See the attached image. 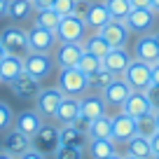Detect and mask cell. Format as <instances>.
Wrapping results in <instances>:
<instances>
[{
	"mask_svg": "<svg viewBox=\"0 0 159 159\" xmlns=\"http://www.w3.org/2000/svg\"><path fill=\"white\" fill-rule=\"evenodd\" d=\"M56 87L63 91V96H84L89 91L87 84V75L80 68H59V77H56Z\"/></svg>",
	"mask_w": 159,
	"mask_h": 159,
	"instance_id": "1",
	"label": "cell"
},
{
	"mask_svg": "<svg viewBox=\"0 0 159 159\" xmlns=\"http://www.w3.org/2000/svg\"><path fill=\"white\" fill-rule=\"evenodd\" d=\"M87 136H89V140H94V138H112V117H110V115H103V117L94 119L89 124Z\"/></svg>",
	"mask_w": 159,
	"mask_h": 159,
	"instance_id": "28",
	"label": "cell"
},
{
	"mask_svg": "<svg viewBox=\"0 0 159 159\" xmlns=\"http://www.w3.org/2000/svg\"><path fill=\"white\" fill-rule=\"evenodd\" d=\"M115 77H117V75H112L110 70L101 68V70H96V73H91L89 77H87V84H89V89H91V91H98V94H101V91H103Z\"/></svg>",
	"mask_w": 159,
	"mask_h": 159,
	"instance_id": "31",
	"label": "cell"
},
{
	"mask_svg": "<svg viewBox=\"0 0 159 159\" xmlns=\"http://www.w3.org/2000/svg\"><path fill=\"white\" fill-rule=\"evenodd\" d=\"M154 40H157V45H159V33H154Z\"/></svg>",
	"mask_w": 159,
	"mask_h": 159,
	"instance_id": "53",
	"label": "cell"
},
{
	"mask_svg": "<svg viewBox=\"0 0 159 159\" xmlns=\"http://www.w3.org/2000/svg\"><path fill=\"white\" fill-rule=\"evenodd\" d=\"M42 124H45V119H42V115H40L35 108L33 110H21V112L14 115V129H19L21 134L30 136V138L40 131Z\"/></svg>",
	"mask_w": 159,
	"mask_h": 159,
	"instance_id": "15",
	"label": "cell"
},
{
	"mask_svg": "<svg viewBox=\"0 0 159 159\" xmlns=\"http://www.w3.org/2000/svg\"><path fill=\"white\" fill-rule=\"evenodd\" d=\"M136 129H138L140 136L150 138V136L157 131V117H154V112H148V115H143V117L136 119Z\"/></svg>",
	"mask_w": 159,
	"mask_h": 159,
	"instance_id": "34",
	"label": "cell"
},
{
	"mask_svg": "<svg viewBox=\"0 0 159 159\" xmlns=\"http://www.w3.org/2000/svg\"><path fill=\"white\" fill-rule=\"evenodd\" d=\"M59 21H61V16L56 14L52 7H45V10H35V26H40V28L56 33V28H59Z\"/></svg>",
	"mask_w": 159,
	"mask_h": 159,
	"instance_id": "29",
	"label": "cell"
},
{
	"mask_svg": "<svg viewBox=\"0 0 159 159\" xmlns=\"http://www.w3.org/2000/svg\"><path fill=\"white\" fill-rule=\"evenodd\" d=\"M87 150H89V157L91 159H105L110 154H115V140L112 138H94L87 143Z\"/></svg>",
	"mask_w": 159,
	"mask_h": 159,
	"instance_id": "26",
	"label": "cell"
},
{
	"mask_svg": "<svg viewBox=\"0 0 159 159\" xmlns=\"http://www.w3.org/2000/svg\"><path fill=\"white\" fill-rule=\"evenodd\" d=\"M126 154L131 157H138V159H150L152 157V148H150V138L136 134L134 138L126 140Z\"/></svg>",
	"mask_w": 159,
	"mask_h": 159,
	"instance_id": "25",
	"label": "cell"
},
{
	"mask_svg": "<svg viewBox=\"0 0 159 159\" xmlns=\"http://www.w3.org/2000/svg\"><path fill=\"white\" fill-rule=\"evenodd\" d=\"M152 12H157V14H159V0H152Z\"/></svg>",
	"mask_w": 159,
	"mask_h": 159,
	"instance_id": "48",
	"label": "cell"
},
{
	"mask_svg": "<svg viewBox=\"0 0 159 159\" xmlns=\"http://www.w3.org/2000/svg\"><path fill=\"white\" fill-rule=\"evenodd\" d=\"M129 63H131V54L126 52V47H112L103 56V68L110 70L112 75H122Z\"/></svg>",
	"mask_w": 159,
	"mask_h": 159,
	"instance_id": "19",
	"label": "cell"
},
{
	"mask_svg": "<svg viewBox=\"0 0 159 159\" xmlns=\"http://www.w3.org/2000/svg\"><path fill=\"white\" fill-rule=\"evenodd\" d=\"M10 89H12V94L16 96V98H21V101H35V96L40 94V82L33 77V75H28L24 70V73L19 75V77H14L10 82Z\"/></svg>",
	"mask_w": 159,
	"mask_h": 159,
	"instance_id": "11",
	"label": "cell"
},
{
	"mask_svg": "<svg viewBox=\"0 0 159 159\" xmlns=\"http://www.w3.org/2000/svg\"><path fill=\"white\" fill-rule=\"evenodd\" d=\"M80 115V98L77 96H63V101L59 103L56 108V115H54V122L59 126H66V124H73V119Z\"/></svg>",
	"mask_w": 159,
	"mask_h": 159,
	"instance_id": "20",
	"label": "cell"
},
{
	"mask_svg": "<svg viewBox=\"0 0 159 159\" xmlns=\"http://www.w3.org/2000/svg\"><path fill=\"white\" fill-rule=\"evenodd\" d=\"M33 148V138L26 134H21L19 129H14L12 126L10 131H5L2 134V150H5L7 154H12V157H21V154L26 152V150Z\"/></svg>",
	"mask_w": 159,
	"mask_h": 159,
	"instance_id": "10",
	"label": "cell"
},
{
	"mask_svg": "<svg viewBox=\"0 0 159 159\" xmlns=\"http://www.w3.org/2000/svg\"><path fill=\"white\" fill-rule=\"evenodd\" d=\"M59 143L61 145H73V148H87L89 136L84 131L75 129L73 124H66V126H59Z\"/></svg>",
	"mask_w": 159,
	"mask_h": 159,
	"instance_id": "24",
	"label": "cell"
},
{
	"mask_svg": "<svg viewBox=\"0 0 159 159\" xmlns=\"http://www.w3.org/2000/svg\"><path fill=\"white\" fill-rule=\"evenodd\" d=\"M24 70L28 75H33L38 82H42V80H47L56 70L54 56L47 54V52H28L24 56Z\"/></svg>",
	"mask_w": 159,
	"mask_h": 159,
	"instance_id": "3",
	"label": "cell"
},
{
	"mask_svg": "<svg viewBox=\"0 0 159 159\" xmlns=\"http://www.w3.org/2000/svg\"><path fill=\"white\" fill-rule=\"evenodd\" d=\"M59 126L54 124H42L40 126V131L33 136V148L40 150V152H45V154H54L56 148H59Z\"/></svg>",
	"mask_w": 159,
	"mask_h": 159,
	"instance_id": "12",
	"label": "cell"
},
{
	"mask_svg": "<svg viewBox=\"0 0 159 159\" xmlns=\"http://www.w3.org/2000/svg\"><path fill=\"white\" fill-rule=\"evenodd\" d=\"M63 101V91L59 89V87H45V89H40V94L35 96V110H38L40 115H42V119H54L56 115V108H59V103Z\"/></svg>",
	"mask_w": 159,
	"mask_h": 159,
	"instance_id": "6",
	"label": "cell"
},
{
	"mask_svg": "<svg viewBox=\"0 0 159 159\" xmlns=\"http://www.w3.org/2000/svg\"><path fill=\"white\" fill-rule=\"evenodd\" d=\"M5 56H7V52H5V47H2V45H0V61H2V59H5Z\"/></svg>",
	"mask_w": 159,
	"mask_h": 159,
	"instance_id": "49",
	"label": "cell"
},
{
	"mask_svg": "<svg viewBox=\"0 0 159 159\" xmlns=\"http://www.w3.org/2000/svg\"><path fill=\"white\" fill-rule=\"evenodd\" d=\"M134 59L145 61V63H157L159 61V45L154 35H140L138 42H136V49H134Z\"/></svg>",
	"mask_w": 159,
	"mask_h": 159,
	"instance_id": "18",
	"label": "cell"
},
{
	"mask_svg": "<svg viewBox=\"0 0 159 159\" xmlns=\"http://www.w3.org/2000/svg\"><path fill=\"white\" fill-rule=\"evenodd\" d=\"M122 77L126 80V84L134 91H145L150 84H152V70H150V63L138 59H131V63L126 66V70L122 73Z\"/></svg>",
	"mask_w": 159,
	"mask_h": 159,
	"instance_id": "5",
	"label": "cell"
},
{
	"mask_svg": "<svg viewBox=\"0 0 159 159\" xmlns=\"http://www.w3.org/2000/svg\"><path fill=\"white\" fill-rule=\"evenodd\" d=\"M131 91H134V89L126 84V80L122 77V75H117V77H115L112 82L101 91V96H103L105 105H110V108H122V103L129 98Z\"/></svg>",
	"mask_w": 159,
	"mask_h": 159,
	"instance_id": "8",
	"label": "cell"
},
{
	"mask_svg": "<svg viewBox=\"0 0 159 159\" xmlns=\"http://www.w3.org/2000/svg\"><path fill=\"white\" fill-rule=\"evenodd\" d=\"M119 110H122L124 115H129V117L138 119V117H143V115L152 112V105H150L145 91H131L129 98L122 103V108H119Z\"/></svg>",
	"mask_w": 159,
	"mask_h": 159,
	"instance_id": "17",
	"label": "cell"
},
{
	"mask_svg": "<svg viewBox=\"0 0 159 159\" xmlns=\"http://www.w3.org/2000/svg\"><path fill=\"white\" fill-rule=\"evenodd\" d=\"M80 112L84 115L89 122H94V119L108 115V105H105L103 96L98 91H87L84 96H80Z\"/></svg>",
	"mask_w": 159,
	"mask_h": 159,
	"instance_id": "13",
	"label": "cell"
},
{
	"mask_svg": "<svg viewBox=\"0 0 159 159\" xmlns=\"http://www.w3.org/2000/svg\"><path fill=\"white\" fill-rule=\"evenodd\" d=\"M12 126H14V112L5 101H0V134L10 131Z\"/></svg>",
	"mask_w": 159,
	"mask_h": 159,
	"instance_id": "36",
	"label": "cell"
},
{
	"mask_svg": "<svg viewBox=\"0 0 159 159\" xmlns=\"http://www.w3.org/2000/svg\"><path fill=\"white\" fill-rule=\"evenodd\" d=\"M87 24L82 19H77V16H61L59 21V28H56V42H84V38L89 33H87Z\"/></svg>",
	"mask_w": 159,
	"mask_h": 159,
	"instance_id": "4",
	"label": "cell"
},
{
	"mask_svg": "<svg viewBox=\"0 0 159 159\" xmlns=\"http://www.w3.org/2000/svg\"><path fill=\"white\" fill-rule=\"evenodd\" d=\"M7 2H10V0H0V19L7 16Z\"/></svg>",
	"mask_w": 159,
	"mask_h": 159,
	"instance_id": "46",
	"label": "cell"
},
{
	"mask_svg": "<svg viewBox=\"0 0 159 159\" xmlns=\"http://www.w3.org/2000/svg\"><path fill=\"white\" fill-rule=\"evenodd\" d=\"M122 159H138V157H131V154H124Z\"/></svg>",
	"mask_w": 159,
	"mask_h": 159,
	"instance_id": "51",
	"label": "cell"
},
{
	"mask_svg": "<svg viewBox=\"0 0 159 159\" xmlns=\"http://www.w3.org/2000/svg\"><path fill=\"white\" fill-rule=\"evenodd\" d=\"M16 159H47V154L45 152H40V150H35V148H30V150H26L21 157H16Z\"/></svg>",
	"mask_w": 159,
	"mask_h": 159,
	"instance_id": "41",
	"label": "cell"
},
{
	"mask_svg": "<svg viewBox=\"0 0 159 159\" xmlns=\"http://www.w3.org/2000/svg\"><path fill=\"white\" fill-rule=\"evenodd\" d=\"M110 19H112V16H110V12H108V7H105V2H94V0H91L89 12H87V16H84L87 28L98 30L101 26H105Z\"/></svg>",
	"mask_w": 159,
	"mask_h": 159,
	"instance_id": "23",
	"label": "cell"
},
{
	"mask_svg": "<svg viewBox=\"0 0 159 159\" xmlns=\"http://www.w3.org/2000/svg\"><path fill=\"white\" fill-rule=\"evenodd\" d=\"M154 14L157 12L152 10H131V14L124 19V26L129 30H136V33H148L154 24Z\"/></svg>",
	"mask_w": 159,
	"mask_h": 159,
	"instance_id": "21",
	"label": "cell"
},
{
	"mask_svg": "<svg viewBox=\"0 0 159 159\" xmlns=\"http://www.w3.org/2000/svg\"><path fill=\"white\" fill-rule=\"evenodd\" d=\"M54 159H84V148H73V145H59L54 152Z\"/></svg>",
	"mask_w": 159,
	"mask_h": 159,
	"instance_id": "35",
	"label": "cell"
},
{
	"mask_svg": "<svg viewBox=\"0 0 159 159\" xmlns=\"http://www.w3.org/2000/svg\"><path fill=\"white\" fill-rule=\"evenodd\" d=\"M33 0H10L7 2V16H10L12 21H24L28 19L30 14H33Z\"/></svg>",
	"mask_w": 159,
	"mask_h": 159,
	"instance_id": "27",
	"label": "cell"
},
{
	"mask_svg": "<svg viewBox=\"0 0 159 159\" xmlns=\"http://www.w3.org/2000/svg\"><path fill=\"white\" fill-rule=\"evenodd\" d=\"M145 96H148L150 105H152V112H157L159 110V84H150L145 89Z\"/></svg>",
	"mask_w": 159,
	"mask_h": 159,
	"instance_id": "38",
	"label": "cell"
},
{
	"mask_svg": "<svg viewBox=\"0 0 159 159\" xmlns=\"http://www.w3.org/2000/svg\"><path fill=\"white\" fill-rule=\"evenodd\" d=\"M150 159H159V154H152V157H150Z\"/></svg>",
	"mask_w": 159,
	"mask_h": 159,
	"instance_id": "54",
	"label": "cell"
},
{
	"mask_svg": "<svg viewBox=\"0 0 159 159\" xmlns=\"http://www.w3.org/2000/svg\"><path fill=\"white\" fill-rule=\"evenodd\" d=\"M154 117H157V129H159V110L154 112Z\"/></svg>",
	"mask_w": 159,
	"mask_h": 159,
	"instance_id": "52",
	"label": "cell"
},
{
	"mask_svg": "<svg viewBox=\"0 0 159 159\" xmlns=\"http://www.w3.org/2000/svg\"><path fill=\"white\" fill-rule=\"evenodd\" d=\"M150 148H152V154H159V129L150 136Z\"/></svg>",
	"mask_w": 159,
	"mask_h": 159,
	"instance_id": "43",
	"label": "cell"
},
{
	"mask_svg": "<svg viewBox=\"0 0 159 159\" xmlns=\"http://www.w3.org/2000/svg\"><path fill=\"white\" fill-rule=\"evenodd\" d=\"M0 159H14V157H12V154H7L5 150H0Z\"/></svg>",
	"mask_w": 159,
	"mask_h": 159,
	"instance_id": "47",
	"label": "cell"
},
{
	"mask_svg": "<svg viewBox=\"0 0 159 159\" xmlns=\"http://www.w3.org/2000/svg\"><path fill=\"white\" fill-rule=\"evenodd\" d=\"M89 5H91V0H75L73 16H77V19H82V21H84L87 12H89Z\"/></svg>",
	"mask_w": 159,
	"mask_h": 159,
	"instance_id": "39",
	"label": "cell"
},
{
	"mask_svg": "<svg viewBox=\"0 0 159 159\" xmlns=\"http://www.w3.org/2000/svg\"><path fill=\"white\" fill-rule=\"evenodd\" d=\"M0 45L5 47L7 54H16V56H26L30 52L28 45V30H24L21 26L12 24L7 28L0 30Z\"/></svg>",
	"mask_w": 159,
	"mask_h": 159,
	"instance_id": "2",
	"label": "cell"
},
{
	"mask_svg": "<svg viewBox=\"0 0 159 159\" xmlns=\"http://www.w3.org/2000/svg\"><path fill=\"white\" fill-rule=\"evenodd\" d=\"M105 2V7H108V12H110V16L112 19H119V21H124L126 16L131 14V0H103Z\"/></svg>",
	"mask_w": 159,
	"mask_h": 159,
	"instance_id": "32",
	"label": "cell"
},
{
	"mask_svg": "<svg viewBox=\"0 0 159 159\" xmlns=\"http://www.w3.org/2000/svg\"><path fill=\"white\" fill-rule=\"evenodd\" d=\"M82 54H84L82 42H56L52 56H54L56 68H77Z\"/></svg>",
	"mask_w": 159,
	"mask_h": 159,
	"instance_id": "7",
	"label": "cell"
},
{
	"mask_svg": "<svg viewBox=\"0 0 159 159\" xmlns=\"http://www.w3.org/2000/svg\"><path fill=\"white\" fill-rule=\"evenodd\" d=\"M89 124H91V122H89V119H87V117H84L82 112H80L77 117L73 119V126H75V129H80V131H84V134L89 131Z\"/></svg>",
	"mask_w": 159,
	"mask_h": 159,
	"instance_id": "40",
	"label": "cell"
},
{
	"mask_svg": "<svg viewBox=\"0 0 159 159\" xmlns=\"http://www.w3.org/2000/svg\"><path fill=\"white\" fill-rule=\"evenodd\" d=\"M105 159H122V154H117V152H115V154H110V157H105Z\"/></svg>",
	"mask_w": 159,
	"mask_h": 159,
	"instance_id": "50",
	"label": "cell"
},
{
	"mask_svg": "<svg viewBox=\"0 0 159 159\" xmlns=\"http://www.w3.org/2000/svg\"><path fill=\"white\" fill-rule=\"evenodd\" d=\"M54 0H33V7L35 10H45V7H52Z\"/></svg>",
	"mask_w": 159,
	"mask_h": 159,
	"instance_id": "44",
	"label": "cell"
},
{
	"mask_svg": "<svg viewBox=\"0 0 159 159\" xmlns=\"http://www.w3.org/2000/svg\"><path fill=\"white\" fill-rule=\"evenodd\" d=\"M28 45H30V52H47V54H52L56 47V35L52 30H45L33 24V28L28 30Z\"/></svg>",
	"mask_w": 159,
	"mask_h": 159,
	"instance_id": "16",
	"label": "cell"
},
{
	"mask_svg": "<svg viewBox=\"0 0 159 159\" xmlns=\"http://www.w3.org/2000/svg\"><path fill=\"white\" fill-rule=\"evenodd\" d=\"M82 47H84V52H89V54H94V56H98V59H103L105 54H108L112 47L105 42L103 38H101L98 33H91V35H87L84 38V42H82Z\"/></svg>",
	"mask_w": 159,
	"mask_h": 159,
	"instance_id": "30",
	"label": "cell"
},
{
	"mask_svg": "<svg viewBox=\"0 0 159 159\" xmlns=\"http://www.w3.org/2000/svg\"><path fill=\"white\" fill-rule=\"evenodd\" d=\"M24 73V56H16V54H7L5 59L0 61V82L10 84L14 77Z\"/></svg>",
	"mask_w": 159,
	"mask_h": 159,
	"instance_id": "22",
	"label": "cell"
},
{
	"mask_svg": "<svg viewBox=\"0 0 159 159\" xmlns=\"http://www.w3.org/2000/svg\"><path fill=\"white\" fill-rule=\"evenodd\" d=\"M136 134H138V129H136V119L119 110V112L112 117V140H115V143H126V140L134 138Z\"/></svg>",
	"mask_w": 159,
	"mask_h": 159,
	"instance_id": "14",
	"label": "cell"
},
{
	"mask_svg": "<svg viewBox=\"0 0 159 159\" xmlns=\"http://www.w3.org/2000/svg\"><path fill=\"white\" fill-rule=\"evenodd\" d=\"M96 33H98L110 47H126V40H129V33H131V30L124 26V21H119V19H110L108 24L101 26Z\"/></svg>",
	"mask_w": 159,
	"mask_h": 159,
	"instance_id": "9",
	"label": "cell"
},
{
	"mask_svg": "<svg viewBox=\"0 0 159 159\" xmlns=\"http://www.w3.org/2000/svg\"><path fill=\"white\" fill-rule=\"evenodd\" d=\"M134 10H152V0H131Z\"/></svg>",
	"mask_w": 159,
	"mask_h": 159,
	"instance_id": "42",
	"label": "cell"
},
{
	"mask_svg": "<svg viewBox=\"0 0 159 159\" xmlns=\"http://www.w3.org/2000/svg\"><path fill=\"white\" fill-rule=\"evenodd\" d=\"M150 70H152V84H159V61L150 66Z\"/></svg>",
	"mask_w": 159,
	"mask_h": 159,
	"instance_id": "45",
	"label": "cell"
},
{
	"mask_svg": "<svg viewBox=\"0 0 159 159\" xmlns=\"http://www.w3.org/2000/svg\"><path fill=\"white\" fill-rule=\"evenodd\" d=\"M77 68L82 70L87 77H89L91 73H96V70L103 68V59H98V56H94V54H89V52H84V54H82V59H80V63H77Z\"/></svg>",
	"mask_w": 159,
	"mask_h": 159,
	"instance_id": "33",
	"label": "cell"
},
{
	"mask_svg": "<svg viewBox=\"0 0 159 159\" xmlns=\"http://www.w3.org/2000/svg\"><path fill=\"white\" fill-rule=\"evenodd\" d=\"M73 7H75V0H54L52 2V10L59 16H70L73 14Z\"/></svg>",
	"mask_w": 159,
	"mask_h": 159,
	"instance_id": "37",
	"label": "cell"
}]
</instances>
